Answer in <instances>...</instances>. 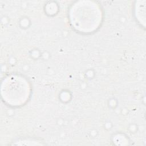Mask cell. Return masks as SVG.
<instances>
[{
	"label": "cell",
	"mask_w": 146,
	"mask_h": 146,
	"mask_svg": "<svg viewBox=\"0 0 146 146\" xmlns=\"http://www.w3.org/2000/svg\"><path fill=\"white\" fill-rule=\"evenodd\" d=\"M29 94V83L22 77L9 76L2 83V97L10 106H19L23 104L28 99Z\"/></svg>",
	"instance_id": "2"
},
{
	"label": "cell",
	"mask_w": 146,
	"mask_h": 146,
	"mask_svg": "<svg viewBox=\"0 0 146 146\" xmlns=\"http://www.w3.org/2000/svg\"><path fill=\"white\" fill-rule=\"evenodd\" d=\"M71 23L82 33H92L99 28L102 13L100 6L92 1H79L72 5L70 13Z\"/></svg>",
	"instance_id": "1"
}]
</instances>
